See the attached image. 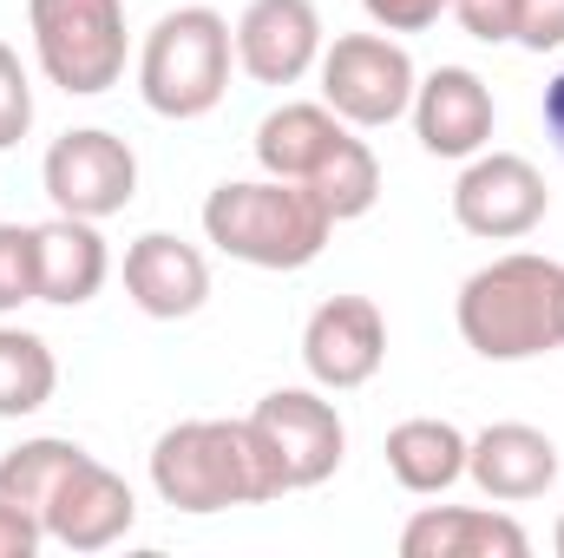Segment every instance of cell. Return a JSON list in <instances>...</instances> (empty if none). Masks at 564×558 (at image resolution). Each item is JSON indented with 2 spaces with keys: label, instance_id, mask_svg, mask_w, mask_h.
I'll return each instance as SVG.
<instances>
[{
  "label": "cell",
  "instance_id": "cell-14",
  "mask_svg": "<svg viewBox=\"0 0 564 558\" xmlns=\"http://www.w3.org/2000/svg\"><path fill=\"white\" fill-rule=\"evenodd\" d=\"M466 480L486 500H499V506L545 500L558 486V440L539 433V427H525V420H492L466 447Z\"/></svg>",
  "mask_w": 564,
  "mask_h": 558
},
{
  "label": "cell",
  "instance_id": "cell-17",
  "mask_svg": "<svg viewBox=\"0 0 564 558\" xmlns=\"http://www.w3.org/2000/svg\"><path fill=\"white\" fill-rule=\"evenodd\" d=\"M33 250H40V302H53V309L93 302L112 277V250L93 217L53 211L46 224H33Z\"/></svg>",
  "mask_w": 564,
  "mask_h": 558
},
{
  "label": "cell",
  "instance_id": "cell-13",
  "mask_svg": "<svg viewBox=\"0 0 564 558\" xmlns=\"http://www.w3.org/2000/svg\"><path fill=\"white\" fill-rule=\"evenodd\" d=\"M408 119H414V139L433 158H473V151L492 144L499 106H492V86L473 66H433L421 86H414Z\"/></svg>",
  "mask_w": 564,
  "mask_h": 558
},
{
  "label": "cell",
  "instance_id": "cell-10",
  "mask_svg": "<svg viewBox=\"0 0 564 558\" xmlns=\"http://www.w3.org/2000/svg\"><path fill=\"white\" fill-rule=\"evenodd\" d=\"M388 362V315L368 296H328L308 322H302V368L315 388L348 395L368 388Z\"/></svg>",
  "mask_w": 564,
  "mask_h": 558
},
{
  "label": "cell",
  "instance_id": "cell-25",
  "mask_svg": "<svg viewBox=\"0 0 564 558\" xmlns=\"http://www.w3.org/2000/svg\"><path fill=\"white\" fill-rule=\"evenodd\" d=\"M446 13H453L473 40H486V46H506L512 26H519V0H453Z\"/></svg>",
  "mask_w": 564,
  "mask_h": 558
},
{
  "label": "cell",
  "instance_id": "cell-19",
  "mask_svg": "<svg viewBox=\"0 0 564 558\" xmlns=\"http://www.w3.org/2000/svg\"><path fill=\"white\" fill-rule=\"evenodd\" d=\"M466 447H473V440H466L453 420L414 415V420H401V427L388 433V473H394L401 493L433 500V493H446V486L466 480Z\"/></svg>",
  "mask_w": 564,
  "mask_h": 558
},
{
  "label": "cell",
  "instance_id": "cell-24",
  "mask_svg": "<svg viewBox=\"0 0 564 558\" xmlns=\"http://www.w3.org/2000/svg\"><path fill=\"white\" fill-rule=\"evenodd\" d=\"M26 132H33V79H26L20 53L0 40V151L20 144Z\"/></svg>",
  "mask_w": 564,
  "mask_h": 558
},
{
  "label": "cell",
  "instance_id": "cell-30",
  "mask_svg": "<svg viewBox=\"0 0 564 558\" xmlns=\"http://www.w3.org/2000/svg\"><path fill=\"white\" fill-rule=\"evenodd\" d=\"M552 546H558V558H564V519H558V533H552Z\"/></svg>",
  "mask_w": 564,
  "mask_h": 558
},
{
  "label": "cell",
  "instance_id": "cell-26",
  "mask_svg": "<svg viewBox=\"0 0 564 558\" xmlns=\"http://www.w3.org/2000/svg\"><path fill=\"white\" fill-rule=\"evenodd\" d=\"M512 46H525V53H552V46H564V0H519Z\"/></svg>",
  "mask_w": 564,
  "mask_h": 558
},
{
  "label": "cell",
  "instance_id": "cell-12",
  "mask_svg": "<svg viewBox=\"0 0 564 558\" xmlns=\"http://www.w3.org/2000/svg\"><path fill=\"white\" fill-rule=\"evenodd\" d=\"M322 13L315 0H250L237 20V66L257 86H295L322 66Z\"/></svg>",
  "mask_w": 564,
  "mask_h": 558
},
{
  "label": "cell",
  "instance_id": "cell-29",
  "mask_svg": "<svg viewBox=\"0 0 564 558\" xmlns=\"http://www.w3.org/2000/svg\"><path fill=\"white\" fill-rule=\"evenodd\" d=\"M545 132H552V144H558V158H564V66L545 86Z\"/></svg>",
  "mask_w": 564,
  "mask_h": 558
},
{
  "label": "cell",
  "instance_id": "cell-22",
  "mask_svg": "<svg viewBox=\"0 0 564 558\" xmlns=\"http://www.w3.org/2000/svg\"><path fill=\"white\" fill-rule=\"evenodd\" d=\"M308 191H315V204H322L335 224H355V217H368L375 197H381V158L368 151V139L348 132V139L322 158V171L308 178Z\"/></svg>",
  "mask_w": 564,
  "mask_h": 558
},
{
  "label": "cell",
  "instance_id": "cell-27",
  "mask_svg": "<svg viewBox=\"0 0 564 558\" xmlns=\"http://www.w3.org/2000/svg\"><path fill=\"white\" fill-rule=\"evenodd\" d=\"M361 7L381 33H426V26H440V13L453 0H361Z\"/></svg>",
  "mask_w": 564,
  "mask_h": 558
},
{
  "label": "cell",
  "instance_id": "cell-7",
  "mask_svg": "<svg viewBox=\"0 0 564 558\" xmlns=\"http://www.w3.org/2000/svg\"><path fill=\"white\" fill-rule=\"evenodd\" d=\"M40 184H46L53 211L106 224L139 197V151L119 132H106V126H79V132H59L46 144Z\"/></svg>",
  "mask_w": 564,
  "mask_h": 558
},
{
  "label": "cell",
  "instance_id": "cell-8",
  "mask_svg": "<svg viewBox=\"0 0 564 558\" xmlns=\"http://www.w3.org/2000/svg\"><path fill=\"white\" fill-rule=\"evenodd\" d=\"M545 211H552V184L519 151H473L459 184H453V224L466 237H486V244L532 237L545 224Z\"/></svg>",
  "mask_w": 564,
  "mask_h": 558
},
{
  "label": "cell",
  "instance_id": "cell-15",
  "mask_svg": "<svg viewBox=\"0 0 564 558\" xmlns=\"http://www.w3.org/2000/svg\"><path fill=\"white\" fill-rule=\"evenodd\" d=\"M126 296L151 322H184L210 302V264L197 244H184L171 230H144L126 250Z\"/></svg>",
  "mask_w": 564,
  "mask_h": 558
},
{
  "label": "cell",
  "instance_id": "cell-11",
  "mask_svg": "<svg viewBox=\"0 0 564 558\" xmlns=\"http://www.w3.org/2000/svg\"><path fill=\"white\" fill-rule=\"evenodd\" d=\"M132 519H139L132 486H126L106 460H93V453L59 480V493H53L46 513H40L46 539L66 546V552H106V546H119V539L132 533Z\"/></svg>",
  "mask_w": 564,
  "mask_h": 558
},
{
  "label": "cell",
  "instance_id": "cell-23",
  "mask_svg": "<svg viewBox=\"0 0 564 558\" xmlns=\"http://www.w3.org/2000/svg\"><path fill=\"white\" fill-rule=\"evenodd\" d=\"M40 302V250L33 224H0V315Z\"/></svg>",
  "mask_w": 564,
  "mask_h": 558
},
{
  "label": "cell",
  "instance_id": "cell-1",
  "mask_svg": "<svg viewBox=\"0 0 564 558\" xmlns=\"http://www.w3.org/2000/svg\"><path fill=\"white\" fill-rule=\"evenodd\" d=\"M151 493L171 513H230L282 500V466L263 433L243 420H177L151 447Z\"/></svg>",
  "mask_w": 564,
  "mask_h": 558
},
{
  "label": "cell",
  "instance_id": "cell-28",
  "mask_svg": "<svg viewBox=\"0 0 564 558\" xmlns=\"http://www.w3.org/2000/svg\"><path fill=\"white\" fill-rule=\"evenodd\" d=\"M40 546H46V526H40V513H26V506L0 500V558H33Z\"/></svg>",
  "mask_w": 564,
  "mask_h": 558
},
{
  "label": "cell",
  "instance_id": "cell-3",
  "mask_svg": "<svg viewBox=\"0 0 564 558\" xmlns=\"http://www.w3.org/2000/svg\"><path fill=\"white\" fill-rule=\"evenodd\" d=\"M204 237L250 270H308L328 250L335 217L315 204L308 184L263 171V178H230L204 197Z\"/></svg>",
  "mask_w": 564,
  "mask_h": 558
},
{
  "label": "cell",
  "instance_id": "cell-5",
  "mask_svg": "<svg viewBox=\"0 0 564 558\" xmlns=\"http://www.w3.org/2000/svg\"><path fill=\"white\" fill-rule=\"evenodd\" d=\"M26 33L66 99H99L126 79V0H26Z\"/></svg>",
  "mask_w": 564,
  "mask_h": 558
},
{
  "label": "cell",
  "instance_id": "cell-4",
  "mask_svg": "<svg viewBox=\"0 0 564 558\" xmlns=\"http://www.w3.org/2000/svg\"><path fill=\"white\" fill-rule=\"evenodd\" d=\"M237 26L217 7H171L139 46V99L158 119H204L230 93Z\"/></svg>",
  "mask_w": 564,
  "mask_h": 558
},
{
  "label": "cell",
  "instance_id": "cell-16",
  "mask_svg": "<svg viewBox=\"0 0 564 558\" xmlns=\"http://www.w3.org/2000/svg\"><path fill=\"white\" fill-rule=\"evenodd\" d=\"M401 552L408 558H525L532 533L512 513H492V506H421L401 526Z\"/></svg>",
  "mask_w": 564,
  "mask_h": 558
},
{
  "label": "cell",
  "instance_id": "cell-20",
  "mask_svg": "<svg viewBox=\"0 0 564 558\" xmlns=\"http://www.w3.org/2000/svg\"><path fill=\"white\" fill-rule=\"evenodd\" d=\"M59 388V362L46 348V335L0 322V420L40 415Z\"/></svg>",
  "mask_w": 564,
  "mask_h": 558
},
{
  "label": "cell",
  "instance_id": "cell-18",
  "mask_svg": "<svg viewBox=\"0 0 564 558\" xmlns=\"http://www.w3.org/2000/svg\"><path fill=\"white\" fill-rule=\"evenodd\" d=\"M348 132H355V126H341L322 99H289V106H276V112L257 126V164H263L270 178L308 184V178L322 171V158L348 139Z\"/></svg>",
  "mask_w": 564,
  "mask_h": 558
},
{
  "label": "cell",
  "instance_id": "cell-9",
  "mask_svg": "<svg viewBox=\"0 0 564 558\" xmlns=\"http://www.w3.org/2000/svg\"><path fill=\"white\" fill-rule=\"evenodd\" d=\"M250 427L276 453L289 493H308V486L335 480L341 460H348V427L335 415V401H322L315 388H276V395H263L250 408Z\"/></svg>",
  "mask_w": 564,
  "mask_h": 558
},
{
  "label": "cell",
  "instance_id": "cell-21",
  "mask_svg": "<svg viewBox=\"0 0 564 558\" xmlns=\"http://www.w3.org/2000/svg\"><path fill=\"white\" fill-rule=\"evenodd\" d=\"M86 460L79 440H59V433H40V440H20L13 453H0V500L26 506V513H46V500L59 493V480Z\"/></svg>",
  "mask_w": 564,
  "mask_h": 558
},
{
  "label": "cell",
  "instance_id": "cell-6",
  "mask_svg": "<svg viewBox=\"0 0 564 558\" xmlns=\"http://www.w3.org/2000/svg\"><path fill=\"white\" fill-rule=\"evenodd\" d=\"M322 106L355 126V132H381L394 119H408L421 66L394 33H341L335 46H322Z\"/></svg>",
  "mask_w": 564,
  "mask_h": 558
},
{
  "label": "cell",
  "instance_id": "cell-2",
  "mask_svg": "<svg viewBox=\"0 0 564 558\" xmlns=\"http://www.w3.org/2000/svg\"><path fill=\"white\" fill-rule=\"evenodd\" d=\"M459 342L479 362H532L564 348V264L539 250H506L459 282Z\"/></svg>",
  "mask_w": 564,
  "mask_h": 558
}]
</instances>
